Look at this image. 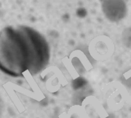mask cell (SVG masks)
<instances>
[{
    "mask_svg": "<svg viewBox=\"0 0 131 118\" xmlns=\"http://www.w3.org/2000/svg\"><path fill=\"white\" fill-rule=\"evenodd\" d=\"M102 8L105 17L111 22H118L125 16L126 5L123 0H104Z\"/></svg>",
    "mask_w": 131,
    "mask_h": 118,
    "instance_id": "obj_2",
    "label": "cell"
},
{
    "mask_svg": "<svg viewBox=\"0 0 131 118\" xmlns=\"http://www.w3.org/2000/svg\"><path fill=\"white\" fill-rule=\"evenodd\" d=\"M50 46L45 36L27 26L0 31V71L14 78L37 75L49 64Z\"/></svg>",
    "mask_w": 131,
    "mask_h": 118,
    "instance_id": "obj_1",
    "label": "cell"
}]
</instances>
